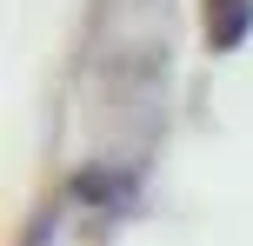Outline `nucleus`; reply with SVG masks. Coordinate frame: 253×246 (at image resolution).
<instances>
[{"instance_id": "nucleus-1", "label": "nucleus", "mask_w": 253, "mask_h": 246, "mask_svg": "<svg viewBox=\"0 0 253 246\" xmlns=\"http://www.w3.org/2000/svg\"><path fill=\"white\" fill-rule=\"evenodd\" d=\"M253 34V0H207V47L233 53Z\"/></svg>"}, {"instance_id": "nucleus-2", "label": "nucleus", "mask_w": 253, "mask_h": 246, "mask_svg": "<svg viewBox=\"0 0 253 246\" xmlns=\"http://www.w3.org/2000/svg\"><path fill=\"white\" fill-rule=\"evenodd\" d=\"M74 193L87 200V207H126V200H133V180H126V173H107V167H87L74 180Z\"/></svg>"}]
</instances>
